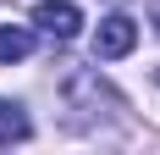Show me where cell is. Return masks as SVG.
<instances>
[{
  "mask_svg": "<svg viewBox=\"0 0 160 155\" xmlns=\"http://www.w3.org/2000/svg\"><path fill=\"white\" fill-rule=\"evenodd\" d=\"M28 50H33V33L28 28H0V67L28 61Z\"/></svg>",
  "mask_w": 160,
  "mask_h": 155,
  "instance_id": "cell-4",
  "label": "cell"
},
{
  "mask_svg": "<svg viewBox=\"0 0 160 155\" xmlns=\"http://www.w3.org/2000/svg\"><path fill=\"white\" fill-rule=\"evenodd\" d=\"M138 45V22H132V17H105V22H99V33H94V56L99 61H116V56H127V50Z\"/></svg>",
  "mask_w": 160,
  "mask_h": 155,
  "instance_id": "cell-1",
  "label": "cell"
},
{
  "mask_svg": "<svg viewBox=\"0 0 160 155\" xmlns=\"http://www.w3.org/2000/svg\"><path fill=\"white\" fill-rule=\"evenodd\" d=\"M28 133H33L28 111L17 105V100H0V144H22Z\"/></svg>",
  "mask_w": 160,
  "mask_h": 155,
  "instance_id": "cell-3",
  "label": "cell"
},
{
  "mask_svg": "<svg viewBox=\"0 0 160 155\" xmlns=\"http://www.w3.org/2000/svg\"><path fill=\"white\" fill-rule=\"evenodd\" d=\"M33 22H39V33H50V39H78L83 33V11L72 6V0H44L39 11H33Z\"/></svg>",
  "mask_w": 160,
  "mask_h": 155,
  "instance_id": "cell-2",
  "label": "cell"
},
{
  "mask_svg": "<svg viewBox=\"0 0 160 155\" xmlns=\"http://www.w3.org/2000/svg\"><path fill=\"white\" fill-rule=\"evenodd\" d=\"M149 17H155V28H160V0H155V11H149Z\"/></svg>",
  "mask_w": 160,
  "mask_h": 155,
  "instance_id": "cell-5",
  "label": "cell"
}]
</instances>
